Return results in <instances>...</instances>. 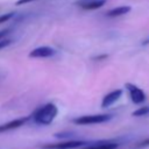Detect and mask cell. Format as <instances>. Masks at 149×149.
I'll list each match as a JSON object with an SVG mask.
<instances>
[{
  "label": "cell",
  "instance_id": "6da1fadb",
  "mask_svg": "<svg viewBox=\"0 0 149 149\" xmlns=\"http://www.w3.org/2000/svg\"><path fill=\"white\" fill-rule=\"evenodd\" d=\"M57 114H58L57 106L52 102H48V104L38 107L37 109H35L34 113L30 115V119H33V121L36 125L48 126L55 120Z\"/></svg>",
  "mask_w": 149,
  "mask_h": 149
},
{
  "label": "cell",
  "instance_id": "7a4b0ae2",
  "mask_svg": "<svg viewBox=\"0 0 149 149\" xmlns=\"http://www.w3.org/2000/svg\"><path fill=\"white\" fill-rule=\"evenodd\" d=\"M112 119V115L109 114H91V115H81L72 119V122L79 126H86V125H97V123H104L106 121H109Z\"/></svg>",
  "mask_w": 149,
  "mask_h": 149
},
{
  "label": "cell",
  "instance_id": "3957f363",
  "mask_svg": "<svg viewBox=\"0 0 149 149\" xmlns=\"http://www.w3.org/2000/svg\"><path fill=\"white\" fill-rule=\"evenodd\" d=\"M125 86H126V90L128 91L129 97L134 104L140 105V104H143L146 101V93L143 92L142 88H140L139 86H136L132 83H126Z\"/></svg>",
  "mask_w": 149,
  "mask_h": 149
},
{
  "label": "cell",
  "instance_id": "277c9868",
  "mask_svg": "<svg viewBox=\"0 0 149 149\" xmlns=\"http://www.w3.org/2000/svg\"><path fill=\"white\" fill-rule=\"evenodd\" d=\"M85 143H86L85 141L72 140V141H64L58 143H47V144H43L41 148L42 149H74V148L81 147Z\"/></svg>",
  "mask_w": 149,
  "mask_h": 149
},
{
  "label": "cell",
  "instance_id": "5b68a950",
  "mask_svg": "<svg viewBox=\"0 0 149 149\" xmlns=\"http://www.w3.org/2000/svg\"><path fill=\"white\" fill-rule=\"evenodd\" d=\"M29 119H30V116H24V118H19V119H15V120H12V121H8V122H6V123L0 125V134H1V133H5V132H9V130L20 128V127L23 126Z\"/></svg>",
  "mask_w": 149,
  "mask_h": 149
},
{
  "label": "cell",
  "instance_id": "8992f818",
  "mask_svg": "<svg viewBox=\"0 0 149 149\" xmlns=\"http://www.w3.org/2000/svg\"><path fill=\"white\" fill-rule=\"evenodd\" d=\"M122 95V90L121 88H115L113 91H111L109 93H107L102 100H101V107L102 108H107L111 105H113L114 102H116Z\"/></svg>",
  "mask_w": 149,
  "mask_h": 149
},
{
  "label": "cell",
  "instance_id": "52a82bcc",
  "mask_svg": "<svg viewBox=\"0 0 149 149\" xmlns=\"http://www.w3.org/2000/svg\"><path fill=\"white\" fill-rule=\"evenodd\" d=\"M56 54V50L50 48V47H38V48H35L33 49L30 52H29V57H33V58H47V57H51Z\"/></svg>",
  "mask_w": 149,
  "mask_h": 149
},
{
  "label": "cell",
  "instance_id": "ba28073f",
  "mask_svg": "<svg viewBox=\"0 0 149 149\" xmlns=\"http://www.w3.org/2000/svg\"><path fill=\"white\" fill-rule=\"evenodd\" d=\"M105 3H106V0H87V1L80 0L76 5H78L84 10H94V9L102 7Z\"/></svg>",
  "mask_w": 149,
  "mask_h": 149
},
{
  "label": "cell",
  "instance_id": "9c48e42d",
  "mask_svg": "<svg viewBox=\"0 0 149 149\" xmlns=\"http://www.w3.org/2000/svg\"><path fill=\"white\" fill-rule=\"evenodd\" d=\"M132 9L130 6H119V7H115V8H112L109 9L106 15L108 17H116V16H121V15H125L127 13H129Z\"/></svg>",
  "mask_w": 149,
  "mask_h": 149
},
{
  "label": "cell",
  "instance_id": "30bf717a",
  "mask_svg": "<svg viewBox=\"0 0 149 149\" xmlns=\"http://www.w3.org/2000/svg\"><path fill=\"white\" fill-rule=\"evenodd\" d=\"M118 147H119L118 143L106 141V142H98L95 144H90V146L81 148V149H116Z\"/></svg>",
  "mask_w": 149,
  "mask_h": 149
},
{
  "label": "cell",
  "instance_id": "8fae6325",
  "mask_svg": "<svg viewBox=\"0 0 149 149\" xmlns=\"http://www.w3.org/2000/svg\"><path fill=\"white\" fill-rule=\"evenodd\" d=\"M149 114V106H143V107H139L137 109H135L132 115L133 116H144Z\"/></svg>",
  "mask_w": 149,
  "mask_h": 149
},
{
  "label": "cell",
  "instance_id": "7c38bea8",
  "mask_svg": "<svg viewBox=\"0 0 149 149\" xmlns=\"http://www.w3.org/2000/svg\"><path fill=\"white\" fill-rule=\"evenodd\" d=\"M13 16H14V13H13V12H9V13H7V14H2V15H0V24L7 22V21L10 20Z\"/></svg>",
  "mask_w": 149,
  "mask_h": 149
},
{
  "label": "cell",
  "instance_id": "4fadbf2b",
  "mask_svg": "<svg viewBox=\"0 0 149 149\" xmlns=\"http://www.w3.org/2000/svg\"><path fill=\"white\" fill-rule=\"evenodd\" d=\"M147 147H149V137H148V139H144L143 141H141V142H139V143L135 144V148H136V149L147 148Z\"/></svg>",
  "mask_w": 149,
  "mask_h": 149
},
{
  "label": "cell",
  "instance_id": "5bb4252c",
  "mask_svg": "<svg viewBox=\"0 0 149 149\" xmlns=\"http://www.w3.org/2000/svg\"><path fill=\"white\" fill-rule=\"evenodd\" d=\"M10 43H12L10 40H1V41H0V50L3 49V48H6V47L9 45Z\"/></svg>",
  "mask_w": 149,
  "mask_h": 149
},
{
  "label": "cell",
  "instance_id": "9a60e30c",
  "mask_svg": "<svg viewBox=\"0 0 149 149\" xmlns=\"http://www.w3.org/2000/svg\"><path fill=\"white\" fill-rule=\"evenodd\" d=\"M107 57H108L107 54H102V55H98V56L93 57V59H94V61H104V59H106Z\"/></svg>",
  "mask_w": 149,
  "mask_h": 149
},
{
  "label": "cell",
  "instance_id": "2e32d148",
  "mask_svg": "<svg viewBox=\"0 0 149 149\" xmlns=\"http://www.w3.org/2000/svg\"><path fill=\"white\" fill-rule=\"evenodd\" d=\"M33 1H36V0H17L15 2L16 6H21V5H26V3H29V2H33Z\"/></svg>",
  "mask_w": 149,
  "mask_h": 149
},
{
  "label": "cell",
  "instance_id": "e0dca14e",
  "mask_svg": "<svg viewBox=\"0 0 149 149\" xmlns=\"http://www.w3.org/2000/svg\"><path fill=\"white\" fill-rule=\"evenodd\" d=\"M8 31H9V29H2V30H0V41L8 34Z\"/></svg>",
  "mask_w": 149,
  "mask_h": 149
},
{
  "label": "cell",
  "instance_id": "ac0fdd59",
  "mask_svg": "<svg viewBox=\"0 0 149 149\" xmlns=\"http://www.w3.org/2000/svg\"><path fill=\"white\" fill-rule=\"evenodd\" d=\"M83 1H87V0H83Z\"/></svg>",
  "mask_w": 149,
  "mask_h": 149
}]
</instances>
